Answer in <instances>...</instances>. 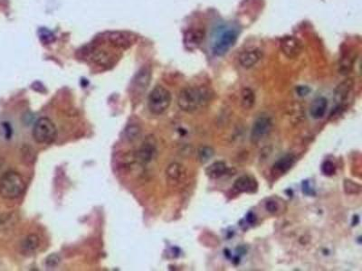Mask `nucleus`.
Instances as JSON below:
<instances>
[{
    "label": "nucleus",
    "instance_id": "obj_1",
    "mask_svg": "<svg viewBox=\"0 0 362 271\" xmlns=\"http://www.w3.org/2000/svg\"><path fill=\"white\" fill-rule=\"evenodd\" d=\"M212 95L213 94L207 88H184L177 97V105L181 111L191 113L208 105L212 99Z\"/></svg>",
    "mask_w": 362,
    "mask_h": 271
},
{
    "label": "nucleus",
    "instance_id": "obj_2",
    "mask_svg": "<svg viewBox=\"0 0 362 271\" xmlns=\"http://www.w3.org/2000/svg\"><path fill=\"white\" fill-rule=\"evenodd\" d=\"M23 176L16 171H7L0 177V195L7 200H14L25 192Z\"/></svg>",
    "mask_w": 362,
    "mask_h": 271
},
{
    "label": "nucleus",
    "instance_id": "obj_3",
    "mask_svg": "<svg viewBox=\"0 0 362 271\" xmlns=\"http://www.w3.org/2000/svg\"><path fill=\"white\" fill-rule=\"evenodd\" d=\"M171 93L166 88L158 85L153 88L148 98V107L151 113L161 115L171 104Z\"/></svg>",
    "mask_w": 362,
    "mask_h": 271
},
{
    "label": "nucleus",
    "instance_id": "obj_4",
    "mask_svg": "<svg viewBox=\"0 0 362 271\" xmlns=\"http://www.w3.org/2000/svg\"><path fill=\"white\" fill-rule=\"evenodd\" d=\"M33 138L38 144L49 145L56 140L57 129L56 125L48 118H41L33 128Z\"/></svg>",
    "mask_w": 362,
    "mask_h": 271
},
{
    "label": "nucleus",
    "instance_id": "obj_5",
    "mask_svg": "<svg viewBox=\"0 0 362 271\" xmlns=\"http://www.w3.org/2000/svg\"><path fill=\"white\" fill-rule=\"evenodd\" d=\"M238 32L236 29H228L219 35L214 43L213 53L216 56H223L236 44Z\"/></svg>",
    "mask_w": 362,
    "mask_h": 271
},
{
    "label": "nucleus",
    "instance_id": "obj_6",
    "mask_svg": "<svg viewBox=\"0 0 362 271\" xmlns=\"http://www.w3.org/2000/svg\"><path fill=\"white\" fill-rule=\"evenodd\" d=\"M273 129V121L269 117H259L255 121L251 130L250 139L253 144L262 142Z\"/></svg>",
    "mask_w": 362,
    "mask_h": 271
},
{
    "label": "nucleus",
    "instance_id": "obj_7",
    "mask_svg": "<svg viewBox=\"0 0 362 271\" xmlns=\"http://www.w3.org/2000/svg\"><path fill=\"white\" fill-rule=\"evenodd\" d=\"M280 49L289 59L297 58L303 50L302 42L293 36H286L280 42Z\"/></svg>",
    "mask_w": 362,
    "mask_h": 271
},
{
    "label": "nucleus",
    "instance_id": "obj_8",
    "mask_svg": "<svg viewBox=\"0 0 362 271\" xmlns=\"http://www.w3.org/2000/svg\"><path fill=\"white\" fill-rule=\"evenodd\" d=\"M88 57L94 64L101 66H112L116 62V56L110 50L94 47L88 51Z\"/></svg>",
    "mask_w": 362,
    "mask_h": 271
},
{
    "label": "nucleus",
    "instance_id": "obj_9",
    "mask_svg": "<svg viewBox=\"0 0 362 271\" xmlns=\"http://www.w3.org/2000/svg\"><path fill=\"white\" fill-rule=\"evenodd\" d=\"M354 86V82L352 79L348 78L344 80L343 82L339 83L334 91V101L336 103V111L342 109L344 103L347 101L348 95L352 91Z\"/></svg>",
    "mask_w": 362,
    "mask_h": 271
},
{
    "label": "nucleus",
    "instance_id": "obj_10",
    "mask_svg": "<svg viewBox=\"0 0 362 271\" xmlns=\"http://www.w3.org/2000/svg\"><path fill=\"white\" fill-rule=\"evenodd\" d=\"M263 51L259 48H252L244 51L238 57V62L243 68L251 69L256 66L263 58Z\"/></svg>",
    "mask_w": 362,
    "mask_h": 271
},
{
    "label": "nucleus",
    "instance_id": "obj_11",
    "mask_svg": "<svg viewBox=\"0 0 362 271\" xmlns=\"http://www.w3.org/2000/svg\"><path fill=\"white\" fill-rule=\"evenodd\" d=\"M157 153V141L152 135L147 136L139 151V160L142 163H149Z\"/></svg>",
    "mask_w": 362,
    "mask_h": 271
},
{
    "label": "nucleus",
    "instance_id": "obj_12",
    "mask_svg": "<svg viewBox=\"0 0 362 271\" xmlns=\"http://www.w3.org/2000/svg\"><path fill=\"white\" fill-rule=\"evenodd\" d=\"M234 188L239 193H256L258 190V183L256 178L251 175H242L236 180Z\"/></svg>",
    "mask_w": 362,
    "mask_h": 271
},
{
    "label": "nucleus",
    "instance_id": "obj_13",
    "mask_svg": "<svg viewBox=\"0 0 362 271\" xmlns=\"http://www.w3.org/2000/svg\"><path fill=\"white\" fill-rule=\"evenodd\" d=\"M357 59L356 51L348 48L344 51L339 61V74L341 75H348L353 69L355 62Z\"/></svg>",
    "mask_w": 362,
    "mask_h": 271
},
{
    "label": "nucleus",
    "instance_id": "obj_14",
    "mask_svg": "<svg viewBox=\"0 0 362 271\" xmlns=\"http://www.w3.org/2000/svg\"><path fill=\"white\" fill-rule=\"evenodd\" d=\"M110 45L116 48H128L132 45V37L128 33L111 32L105 37Z\"/></svg>",
    "mask_w": 362,
    "mask_h": 271
},
{
    "label": "nucleus",
    "instance_id": "obj_15",
    "mask_svg": "<svg viewBox=\"0 0 362 271\" xmlns=\"http://www.w3.org/2000/svg\"><path fill=\"white\" fill-rule=\"evenodd\" d=\"M150 78L151 74L148 68L140 70L132 82L131 87L133 89V93H143L150 83Z\"/></svg>",
    "mask_w": 362,
    "mask_h": 271
},
{
    "label": "nucleus",
    "instance_id": "obj_16",
    "mask_svg": "<svg viewBox=\"0 0 362 271\" xmlns=\"http://www.w3.org/2000/svg\"><path fill=\"white\" fill-rule=\"evenodd\" d=\"M295 156L293 155H286L282 158H280L278 161H276L272 168V173L274 175H284L285 173H287L290 170L293 165L295 164Z\"/></svg>",
    "mask_w": 362,
    "mask_h": 271
},
{
    "label": "nucleus",
    "instance_id": "obj_17",
    "mask_svg": "<svg viewBox=\"0 0 362 271\" xmlns=\"http://www.w3.org/2000/svg\"><path fill=\"white\" fill-rule=\"evenodd\" d=\"M328 108V101L324 97H318L310 107V114L314 120H320L324 117Z\"/></svg>",
    "mask_w": 362,
    "mask_h": 271
},
{
    "label": "nucleus",
    "instance_id": "obj_18",
    "mask_svg": "<svg viewBox=\"0 0 362 271\" xmlns=\"http://www.w3.org/2000/svg\"><path fill=\"white\" fill-rule=\"evenodd\" d=\"M204 40V32L201 30H191L184 37V44L189 50L197 49Z\"/></svg>",
    "mask_w": 362,
    "mask_h": 271
},
{
    "label": "nucleus",
    "instance_id": "obj_19",
    "mask_svg": "<svg viewBox=\"0 0 362 271\" xmlns=\"http://www.w3.org/2000/svg\"><path fill=\"white\" fill-rule=\"evenodd\" d=\"M228 166L224 161H216L206 168V175L211 179H219L226 175Z\"/></svg>",
    "mask_w": 362,
    "mask_h": 271
},
{
    "label": "nucleus",
    "instance_id": "obj_20",
    "mask_svg": "<svg viewBox=\"0 0 362 271\" xmlns=\"http://www.w3.org/2000/svg\"><path fill=\"white\" fill-rule=\"evenodd\" d=\"M40 245V239L37 234H29L20 244V250L22 254L28 255L35 252Z\"/></svg>",
    "mask_w": 362,
    "mask_h": 271
},
{
    "label": "nucleus",
    "instance_id": "obj_21",
    "mask_svg": "<svg viewBox=\"0 0 362 271\" xmlns=\"http://www.w3.org/2000/svg\"><path fill=\"white\" fill-rule=\"evenodd\" d=\"M256 104V94L250 88H244L241 92V105L245 110H251Z\"/></svg>",
    "mask_w": 362,
    "mask_h": 271
},
{
    "label": "nucleus",
    "instance_id": "obj_22",
    "mask_svg": "<svg viewBox=\"0 0 362 271\" xmlns=\"http://www.w3.org/2000/svg\"><path fill=\"white\" fill-rule=\"evenodd\" d=\"M166 174L168 179L172 181H177L181 178V176L184 174V168L178 163H172L167 166Z\"/></svg>",
    "mask_w": 362,
    "mask_h": 271
},
{
    "label": "nucleus",
    "instance_id": "obj_23",
    "mask_svg": "<svg viewBox=\"0 0 362 271\" xmlns=\"http://www.w3.org/2000/svg\"><path fill=\"white\" fill-rule=\"evenodd\" d=\"M343 187L344 191L347 194H358L361 192V185L352 180H344Z\"/></svg>",
    "mask_w": 362,
    "mask_h": 271
},
{
    "label": "nucleus",
    "instance_id": "obj_24",
    "mask_svg": "<svg viewBox=\"0 0 362 271\" xmlns=\"http://www.w3.org/2000/svg\"><path fill=\"white\" fill-rule=\"evenodd\" d=\"M215 155V150L211 147H201L199 149V158L201 163L209 162Z\"/></svg>",
    "mask_w": 362,
    "mask_h": 271
},
{
    "label": "nucleus",
    "instance_id": "obj_25",
    "mask_svg": "<svg viewBox=\"0 0 362 271\" xmlns=\"http://www.w3.org/2000/svg\"><path fill=\"white\" fill-rule=\"evenodd\" d=\"M140 134V129L136 125H130L125 130V138L129 141H134Z\"/></svg>",
    "mask_w": 362,
    "mask_h": 271
},
{
    "label": "nucleus",
    "instance_id": "obj_26",
    "mask_svg": "<svg viewBox=\"0 0 362 271\" xmlns=\"http://www.w3.org/2000/svg\"><path fill=\"white\" fill-rule=\"evenodd\" d=\"M265 209L271 214H277L279 211H281V204L276 199L272 198L265 203Z\"/></svg>",
    "mask_w": 362,
    "mask_h": 271
},
{
    "label": "nucleus",
    "instance_id": "obj_27",
    "mask_svg": "<svg viewBox=\"0 0 362 271\" xmlns=\"http://www.w3.org/2000/svg\"><path fill=\"white\" fill-rule=\"evenodd\" d=\"M61 257L58 254L53 253L47 257L45 261V266L47 268H55L60 264Z\"/></svg>",
    "mask_w": 362,
    "mask_h": 271
},
{
    "label": "nucleus",
    "instance_id": "obj_28",
    "mask_svg": "<svg viewBox=\"0 0 362 271\" xmlns=\"http://www.w3.org/2000/svg\"><path fill=\"white\" fill-rule=\"evenodd\" d=\"M321 172L327 176H331L336 173V166L331 161H325L321 165Z\"/></svg>",
    "mask_w": 362,
    "mask_h": 271
},
{
    "label": "nucleus",
    "instance_id": "obj_29",
    "mask_svg": "<svg viewBox=\"0 0 362 271\" xmlns=\"http://www.w3.org/2000/svg\"><path fill=\"white\" fill-rule=\"evenodd\" d=\"M296 92L300 96H306L307 94L310 92V89L306 86H299L296 89Z\"/></svg>",
    "mask_w": 362,
    "mask_h": 271
},
{
    "label": "nucleus",
    "instance_id": "obj_30",
    "mask_svg": "<svg viewBox=\"0 0 362 271\" xmlns=\"http://www.w3.org/2000/svg\"><path fill=\"white\" fill-rule=\"evenodd\" d=\"M246 220H247V221H248L249 223L253 224V223L256 222V215H255L253 212H249V213L247 214V216H246Z\"/></svg>",
    "mask_w": 362,
    "mask_h": 271
},
{
    "label": "nucleus",
    "instance_id": "obj_31",
    "mask_svg": "<svg viewBox=\"0 0 362 271\" xmlns=\"http://www.w3.org/2000/svg\"><path fill=\"white\" fill-rule=\"evenodd\" d=\"M4 127H5V129H7V138H10V136H11V134H12L11 128H10V125L8 124V123H6V124H4Z\"/></svg>",
    "mask_w": 362,
    "mask_h": 271
},
{
    "label": "nucleus",
    "instance_id": "obj_32",
    "mask_svg": "<svg viewBox=\"0 0 362 271\" xmlns=\"http://www.w3.org/2000/svg\"><path fill=\"white\" fill-rule=\"evenodd\" d=\"M358 222H359V218H358V216H353L352 226L357 225Z\"/></svg>",
    "mask_w": 362,
    "mask_h": 271
},
{
    "label": "nucleus",
    "instance_id": "obj_33",
    "mask_svg": "<svg viewBox=\"0 0 362 271\" xmlns=\"http://www.w3.org/2000/svg\"><path fill=\"white\" fill-rule=\"evenodd\" d=\"M2 165H3V161H2V160H1V159H0V168H1V167H2Z\"/></svg>",
    "mask_w": 362,
    "mask_h": 271
}]
</instances>
